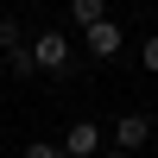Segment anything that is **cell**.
<instances>
[{
	"mask_svg": "<svg viewBox=\"0 0 158 158\" xmlns=\"http://www.w3.org/2000/svg\"><path fill=\"white\" fill-rule=\"evenodd\" d=\"M70 57H76V51H70V38H63L57 25H44V32L32 38V63L44 76H70Z\"/></svg>",
	"mask_w": 158,
	"mask_h": 158,
	"instance_id": "obj_1",
	"label": "cell"
},
{
	"mask_svg": "<svg viewBox=\"0 0 158 158\" xmlns=\"http://www.w3.org/2000/svg\"><path fill=\"white\" fill-rule=\"evenodd\" d=\"M82 51H89L95 63H114V57L127 51V32H120L114 19H95V25H82Z\"/></svg>",
	"mask_w": 158,
	"mask_h": 158,
	"instance_id": "obj_2",
	"label": "cell"
},
{
	"mask_svg": "<svg viewBox=\"0 0 158 158\" xmlns=\"http://www.w3.org/2000/svg\"><path fill=\"white\" fill-rule=\"evenodd\" d=\"M57 146L70 152V158H95L101 146H108V139H101V120H70V127H63V139H57Z\"/></svg>",
	"mask_w": 158,
	"mask_h": 158,
	"instance_id": "obj_3",
	"label": "cell"
},
{
	"mask_svg": "<svg viewBox=\"0 0 158 158\" xmlns=\"http://www.w3.org/2000/svg\"><path fill=\"white\" fill-rule=\"evenodd\" d=\"M114 146L120 152H146L152 146V120L146 114H120V120H114Z\"/></svg>",
	"mask_w": 158,
	"mask_h": 158,
	"instance_id": "obj_4",
	"label": "cell"
},
{
	"mask_svg": "<svg viewBox=\"0 0 158 158\" xmlns=\"http://www.w3.org/2000/svg\"><path fill=\"white\" fill-rule=\"evenodd\" d=\"M70 19H76V25H95V19H108V0H70Z\"/></svg>",
	"mask_w": 158,
	"mask_h": 158,
	"instance_id": "obj_5",
	"label": "cell"
},
{
	"mask_svg": "<svg viewBox=\"0 0 158 158\" xmlns=\"http://www.w3.org/2000/svg\"><path fill=\"white\" fill-rule=\"evenodd\" d=\"M32 38L19 32V19H0V57H13V51H25Z\"/></svg>",
	"mask_w": 158,
	"mask_h": 158,
	"instance_id": "obj_6",
	"label": "cell"
},
{
	"mask_svg": "<svg viewBox=\"0 0 158 158\" xmlns=\"http://www.w3.org/2000/svg\"><path fill=\"white\" fill-rule=\"evenodd\" d=\"M139 63H146V76H158V32L139 38Z\"/></svg>",
	"mask_w": 158,
	"mask_h": 158,
	"instance_id": "obj_7",
	"label": "cell"
},
{
	"mask_svg": "<svg viewBox=\"0 0 158 158\" xmlns=\"http://www.w3.org/2000/svg\"><path fill=\"white\" fill-rule=\"evenodd\" d=\"M25 158H70L63 146H51V139H32V146H25Z\"/></svg>",
	"mask_w": 158,
	"mask_h": 158,
	"instance_id": "obj_8",
	"label": "cell"
},
{
	"mask_svg": "<svg viewBox=\"0 0 158 158\" xmlns=\"http://www.w3.org/2000/svg\"><path fill=\"white\" fill-rule=\"evenodd\" d=\"M95 158H133V152H120V146H101V152H95Z\"/></svg>",
	"mask_w": 158,
	"mask_h": 158,
	"instance_id": "obj_9",
	"label": "cell"
},
{
	"mask_svg": "<svg viewBox=\"0 0 158 158\" xmlns=\"http://www.w3.org/2000/svg\"><path fill=\"white\" fill-rule=\"evenodd\" d=\"M13 6H32V0H13Z\"/></svg>",
	"mask_w": 158,
	"mask_h": 158,
	"instance_id": "obj_10",
	"label": "cell"
}]
</instances>
